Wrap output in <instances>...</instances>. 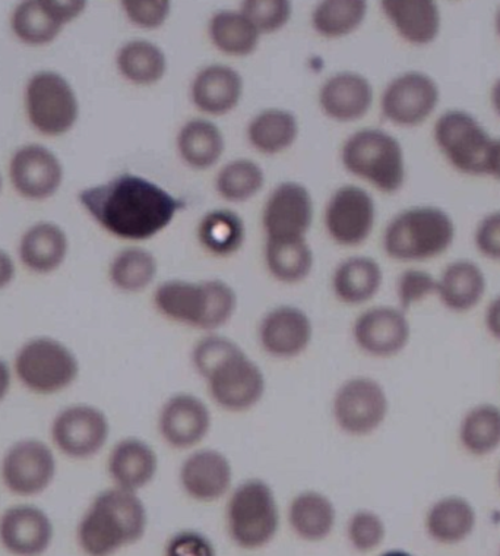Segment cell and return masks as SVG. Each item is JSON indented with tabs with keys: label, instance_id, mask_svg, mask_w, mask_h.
I'll return each instance as SVG.
<instances>
[{
	"label": "cell",
	"instance_id": "cell-44",
	"mask_svg": "<svg viewBox=\"0 0 500 556\" xmlns=\"http://www.w3.org/2000/svg\"><path fill=\"white\" fill-rule=\"evenodd\" d=\"M395 294L399 309L409 314L414 306L427 301L428 298H436V277L426 269L407 268L399 274Z\"/></svg>",
	"mask_w": 500,
	"mask_h": 556
},
{
	"label": "cell",
	"instance_id": "cell-43",
	"mask_svg": "<svg viewBox=\"0 0 500 556\" xmlns=\"http://www.w3.org/2000/svg\"><path fill=\"white\" fill-rule=\"evenodd\" d=\"M347 536L357 552L375 551L386 538L384 518L371 508L356 509L347 521Z\"/></svg>",
	"mask_w": 500,
	"mask_h": 556
},
{
	"label": "cell",
	"instance_id": "cell-45",
	"mask_svg": "<svg viewBox=\"0 0 500 556\" xmlns=\"http://www.w3.org/2000/svg\"><path fill=\"white\" fill-rule=\"evenodd\" d=\"M242 14L254 24L259 34L280 31L292 16V3L285 0H247Z\"/></svg>",
	"mask_w": 500,
	"mask_h": 556
},
{
	"label": "cell",
	"instance_id": "cell-6",
	"mask_svg": "<svg viewBox=\"0 0 500 556\" xmlns=\"http://www.w3.org/2000/svg\"><path fill=\"white\" fill-rule=\"evenodd\" d=\"M15 378L29 393L53 397L73 389L81 377L77 353L54 337H33L21 344L12 361Z\"/></svg>",
	"mask_w": 500,
	"mask_h": 556
},
{
	"label": "cell",
	"instance_id": "cell-51",
	"mask_svg": "<svg viewBox=\"0 0 500 556\" xmlns=\"http://www.w3.org/2000/svg\"><path fill=\"white\" fill-rule=\"evenodd\" d=\"M14 369L3 357H0V404L5 403L10 397L12 386H14Z\"/></svg>",
	"mask_w": 500,
	"mask_h": 556
},
{
	"label": "cell",
	"instance_id": "cell-38",
	"mask_svg": "<svg viewBox=\"0 0 500 556\" xmlns=\"http://www.w3.org/2000/svg\"><path fill=\"white\" fill-rule=\"evenodd\" d=\"M259 31L242 12L220 11L209 21V37L229 56H249L259 45Z\"/></svg>",
	"mask_w": 500,
	"mask_h": 556
},
{
	"label": "cell",
	"instance_id": "cell-8",
	"mask_svg": "<svg viewBox=\"0 0 500 556\" xmlns=\"http://www.w3.org/2000/svg\"><path fill=\"white\" fill-rule=\"evenodd\" d=\"M343 164L377 191L397 193L406 184V155L401 142L382 129H361L343 147Z\"/></svg>",
	"mask_w": 500,
	"mask_h": 556
},
{
	"label": "cell",
	"instance_id": "cell-3",
	"mask_svg": "<svg viewBox=\"0 0 500 556\" xmlns=\"http://www.w3.org/2000/svg\"><path fill=\"white\" fill-rule=\"evenodd\" d=\"M149 528L141 494L111 486L92 496L77 525V543L86 556H113L136 545Z\"/></svg>",
	"mask_w": 500,
	"mask_h": 556
},
{
	"label": "cell",
	"instance_id": "cell-22",
	"mask_svg": "<svg viewBox=\"0 0 500 556\" xmlns=\"http://www.w3.org/2000/svg\"><path fill=\"white\" fill-rule=\"evenodd\" d=\"M312 220L313 201L304 185L281 184L265 204L262 222L268 239L305 238Z\"/></svg>",
	"mask_w": 500,
	"mask_h": 556
},
{
	"label": "cell",
	"instance_id": "cell-18",
	"mask_svg": "<svg viewBox=\"0 0 500 556\" xmlns=\"http://www.w3.org/2000/svg\"><path fill=\"white\" fill-rule=\"evenodd\" d=\"M234 469L227 454L213 446L189 451L179 467V486L189 500L213 504L234 488Z\"/></svg>",
	"mask_w": 500,
	"mask_h": 556
},
{
	"label": "cell",
	"instance_id": "cell-7",
	"mask_svg": "<svg viewBox=\"0 0 500 556\" xmlns=\"http://www.w3.org/2000/svg\"><path fill=\"white\" fill-rule=\"evenodd\" d=\"M226 525L230 538L243 549L270 545L281 525L280 504L272 484L260 478L234 484L227 496Z\"/></svg>",
	"mask_w": 500,
	"mask_h": 556
},
{
	"label": "cell",
	"instance_id": "cell-32",
	"mask_svg": "<svg viewBox=\"0 0 500 556\" xmlns=\"http://www.w3.org/2000/svg\"><path fill=\"white\" fill-rule=\"evenodd\" d=\"M457 438L469 456H493L500 450V406L482 402L466 408L458 422Z\"/></svg>",
	"mask_w": 500,
	"mask_h": 556
},
{
	"label": "cell",
	"instance_id": "cell-28",
	"mask_svg": "<svg viewBox=\"0 0 500 556\" xmlns=\"http://www.w3.org/2000/svg\"><path fill=\"white\" fill-rule=\"evenodd\" d=\"M373 87L368 78L355 73H342L328 79L321 92L319 104L331 119L352 122L361 119L371 111Z\"/></svg>",
	"mask_w": 500,
	"mask_h": 556
},
{
	"label": "cell",
	"instance_id": "cell-58",
	"mask_svg": "<svg viewBox=\"0 0 500 556\" xmlns=\"http://www.w3.org/2000/svg\"><path fill=\"white\" fill-rule=\"evenodd\" d=\"M498 556H500V547H499V555Z\"/></svg>",
	"mask_w": 500,
	"mask_h": 556
},
{
	"label": "cell",
	"instance_id": "cell-33",
	"mask_svg": "<svg viewBox=\"0 0 500 556\" xmlns=\"http://www.w3.org/2000/svg\"><path fill=\"white\" fill-rule=\"evenodd\" d=\"M66 255H68V238L61 227L52 223H40L31 227L21 240L20 258L33 273L56 271Z\"/></svg>",
	"mask_w": 500,
	"mask_h": 556
},
{
	"label": "cell",
	"instance_id": "cell-50",
	"mask_svg": "<svg viewBox=\"0 0 500 556\" xmlns=\"http://www.w3.org/2000/svg\"><path fill=\"white\" fill-rule=\"evenodd\" d=\"M485 176L500 182V137H493L489 154H487Z\"/></svg>",
	"mask_w": 500,
	"mask_h": 556
},
{
	"label": "cell",
	"instance_id": "cell-9",
	"mask_svg": "<svg viewBox=\"0 0 500 556\" xmlns=\"http://www.w3.org/2000/svg\"><path fill=\"white\" fill-rule=\"evenodd\" d=\"M390 400L380 379L355 375L344 379L331 400L335 427L351 438L371 437L388 420Z\"/></svg>",
	"mask_w": 500,
	"mask_h": 556
},
{
	"label": "cell",
	"instance_id": "cell-56",
	"mask_svg": "<svg viewBox=\"0 0 500 556\" xmlns=\"http://www.w3.org/2000/svg\"><path fill=\"white\" fill-rule=\"evenodd\" d=\"M499 488H500V467H499Z\"/></svg>",
	"mask_w": 500,
	"mask_h": 556
},
{
	"label": "cell",
	"instance_id": "cell-37",
	"mask_svg": "<svg viewBox=\"0 0 500 556\" xmlns=\"http://www.w3.org/2000/svg\"><path fill=\"white\" fill-rule=\"evenodd\" d=\"M116 63L121 77L138 86H153L167 71L166 54L146 40L126 43L117 53Z\"/></svg>",
	"mask_w": 500,
	"mask_h": 556
},
{
	"label": "cell",
	"instance_id": "cell-13",
	"mask_svg": "<svg viewBox=\"0 0 500 556\" xmlns=\"http://www.w3.org/2000/svg\"><path fill=\"white\" fill-rule=\"evenodd\" d=\"M214 417L208 403L189 391H178L164 400L157 413V432L176 451L200 448L211 433Z\"/></svg>",
	"mask_w": 500,
	"mask_h": 556
},
{
	"label": "cell",
	"instance_id": "cell-14",
	"mask_svg": "<svg viewBox=\"0 0 500 556\" xmlns=\"http://www.w3.org/2000/svg\"><path fill=\"white\" fill-rule=\"evenodd\" d=\"M440 92L436 79L422 71H409L386 86L381 99L382 113L390 124L415 128L431 119L439 108Z\"/></svg>",
	"mask_w": 500,
	"mask_h": 556
},
{
	"label": "cell",
	"instance_id": "cell-39",
	"mask_svg": "<svg viewBox=\"0 0 500 556\" xmlns=\"http://www.w3.org/2000/svg\"><path fill=\"white\" fill-rule=\"evenodd\" d=\"M201 245L209 254L229 256L236 254L245 242V223L231 210L208 213L197 227Z\"/></svg>",
	"mask_w": 500,
	"mask_h": 556
},
{
	"label": "cell",
	"instance_id": "cell-17",
	"mask_svg": "<svg viewBox=\"0 0 500 556\" xmlns=\"http://www.w3.org/2000/svg\"><path fill=\"white\" fill-rule=\"evenodd\" d=\"M54 539L56 526L40 505L24 501L0 514V546L11 556H43Z\"/></svg>",
	"mask_w": 500,
	"mask_h": 556
},
{
	"label": "cell",
	"instance_id": "cell-10",
	"mask_svg": "<svg viewBox=\"0 0 500 556\" xmlns=\"http://www.w3.org/2000/svg\"><path fill=\"white\" fill-rule=\"evenodd\" d=\"M57 471L56 450L37 437L20 438L0 457V482L23 500L46 494L56 482Z\"/></svg>",
	"mask_w": 500,
	"mask_h": 556
},
{
	"label": "cell",
	"instance_id": "cell-53",
	"mask_svg": "<svg viewBox=\"0 0 500 556\" xmlns=\"http://www.w3.org/2000/svg\"><path fill=\"white\" fill-rule=\"evenodd\" d=\"M490 104L498 117H500V77L496 79L490 88Z\"/></svg>",
	"mask_w": 500,
	"mask_h": 556
},
{
	"label": "cell",
	"instance_id": "cell-57",
	"mask_svg": "<svg viewBox=\"0 0 500 556\" xmlns=\"http://www.w3.org/2000/svg\"><path fill=\"white\" fill-rule=\"evenodd\" d=\"M0 188H2V179H0Z\"/></svg>",
	"mask_w": 500,
	"mask_h": 556
},
{
	"label": "cell",
	"instance_id": "cell-11",
	"mask_svg": "<svg viewBox=\"0 0 500 556\" xmlns=\"http://www.w3.org/2000/svg\"><path fill=\"white\" fill-rule=\"evenodd\" d=\"M433 141L453 170L465 176H485L493 137L473 113L448 109L433 125Z\"/></svg>",
	"mask_w": 500,
	"mask_h": 556
},
{
	"label": "cell",
	"instance_id": "cell-48",
	"mask_svg": "<svg viewBox=\"0 0 500 556\" xmlns=\"http://www.w3.org/2000/svg\"><path fill=\"white\" fill-rule=\"evenodd\" d=\"M473 240L478 254L486 260L500 261V210L478 222Z\"/></svg>",
	"mask_w": 500,
	"mask_h": 556
},
{
	"label": "cell",
	"instance_id": "cell-55",
	"mask_svg": "<svg viewBox=\"0 0 500 556\" xmlns=\"http://www.w3.org/2000/svg\"><path fill=\"white\" fill-rule=\"evenodd\" d=\"M495 31L496 36H498V39L500 40V7L498 8V11H496L495 15Z\"/></svg>",
	"mask_w": 500,
	"mask_h": 556
},
{
	"label": "cell",
	"instance_id": "cell-21",
	"mask_svg": "<svg viewBox=\"0 0 500 556\" xmlns=\"http://www.w3.org/2000/svg\"><path fill=\"white\" fill-rule=\"evenodd\" d=\"M106 470L112 486L141 494L157 479L159 457L141 437H124L108 451Z\"/></svg>",
	"mask_w": 500,
	"mask_h": 556
},
{
	"label": "cell",
	"instance_id": "cell-40",
	"mask_svg": "<svg viewBox=\"0 0 500 556\" xmlns=\"http://www.w3.org/2000/svg\"><path fill=\"white\" fill-rule=\"evenodd\" d=\"M157 273V260L142 248H128L120 251L108 268L112 285L125 293H140L150 288Z\"/></svg>",
	"mask_w": 500,
	"mask_h": 556
},
{
	"label": "cell",
	"instance_id": "cell-35",
	"mask_svg": "<svg viewBox=\"0 0 500 556\" xmlns=\"http://www.w3.org/2000/svg\"><path fill=\"white\" fill-rule=\"evenodd\" d=\"M225 146L220 128L205 119L189 121L178 135L180 157L196 170L213 167L225 153Z\"/></svg>",
	"mask_w": 500,
	"mask_h": 556
},
{
	"label": "cell",
	"instance_id": "cell-42",
	"mask_svg": "<svg viewBox=\"0 0 500 556\" xmlns=\"http://www.w3.org/2000/svg\"><path fill=\"white\" fill-rule=\"evenodd\" d=\"M264 170L259 164L247 159L233 160L217 175L216 187L225 200L243 202L254 198L262 189Z\"/></svg>",
	"mask_w": 500,
	"mask_h": 556
},
{
	"label": "cell",
	"instance_id": "cell-16",
	"mask_svg": "<svg viewBox=\"0 0 500 556\" xmlns=\"http://www.w3.org/2000/svg\"><path fill=\"white\" fill-rule=\"evenodd\" d=\"M29 121L41 134L56 137L73 129L78 119L77 96L59 74L39 73L27 86Z\"/></svg>",
	"mask_w": 500,
	"mask_h": 556
},
{
	"label": "cell",
	"instance_id": "cell-47",
	"mask_svg": "<svg viewBox=\"0 0 500 556\" xmlns=\"http://www.w3.org/2000/svg\"><path fill=\"white\" fill-rule=\"evenodd\" d=\"M164 556H217L216 546L200 530H179L166 543Z\"/></svg>",
	"mask_w": 500,
	"mask_h": 556
},
{
	"label": "cell",
	"instance_id": "cell-31",
	"mask_svg": "<svg viewBox=\"0 0 500 556\" xmlns=\"http://www.w3.org/2000/svg\"><path fill=\"white\" fill-rule=\"evenodd\" d=\"M384 269L371 256H351L332 274L335 298L346 305H364L381 292Z\"/></svg>",
	"mask_w": 500,
	"mask_h": 556
},
{
	"label": "cell",
	"instance_id": "cell-54",
	"mask_svg": "<svg viewBox=\"0 0 500 556\" xmlns=\"http://www.w3.org/2000/svg\"><path fill=\"white\" fill-rule=\"evenodd\" d=\"M380 556H415L414 554H411L409 551L405 549H390L384 552V554H381Z\"/></svg>",
	"mask_w": 500,
	"mask_h": 556
},
{
	"label": "cell",
	"instance_id": "cell-30",
	"mask_svg": "<svg viewBox=\"0 0 500 556\" xmlns=\"http://www.w3.org/2000/svg\"><path fill=\"white\" fill-rule=\"evenodd\" d=\"M287 520L294 534L306 542L325 541L337 523V507L325 492L304 490L290 501Z\"/></svg>",
	"mask_w": 500,
	"mask_h": 556
},
{
	"label": "cell",
	"instance_id": "cell-15",
	"mask_svg": "<svg viewBox=\"0 0 500 556\" xmlns=\"http://www.w3.org/2000/svg\"><path fill=\"white\" fill-rule=\"evenodd\" d=\"M356 348L372 359H394L409 348L413 328L398 306L377 305L361 312L352 324Z\"/></svg>",
	"mask_w": 500,
	"mask_h": 556
},
{
	"label": "cell",
	"instance_id": "cell-19",
	"mask_svg": "<svg viewBox=\"0 0 500 556\" xmlns=\"http://www.w3.org/2000/svg\"><path fill=\"white\" fill-rule=\"evenodd\" d=\"M313 324L300 307L281 305L268 311L260 319V349L277 361H293L305 355L312 344Z\"/></svg>",
	"mask_w": 500,
	"mask_h": 556
},
{
	"label": "cell",
	"instance_id": "cell-24",
	"mask_svg": "<svg viewBox=\"0 0 500 556\" xmlns=\"http://www.w3.org/2000/svg\"><path fill=\"white\" fill-rule=\"evenodd\" d=\"M487 286L485 269L476 261L460 258L445 265L436 277V298L452 314H470L486 298Z\"/></svg>",
	"mask_w": 500,
	"mask_h": 556
},
{
	"label": "cell",
	"instance_id": "cell-27",
	"mask_svg": "<svg viewBox=\"0 0 500 556\" xmlns=\"http://www.w3.org/2000/svg\"><path fill=\"white\" fill-rule=\"evenodd\" d=\"M386 20L406 43L428 46L443 31V12L433 0H384L381 3Z\"/></svg>",
	"mask_w": 500,
	"mask_h": 556
},
{
	"label": "cell",
	"instance_id": "cell-41",
	"mask_svg": "<svg viewBox=\"0 0 500 556\" xmlns=\"http://www.w3.org/2000/svg\"><path fill=\"white\" fill-rule=\"evenodd\" d=\"M368 3L363 0H326L315 8L313 28L328 39L356 31L364 21Z\"/></svg>",
	"mask_w": 500,
	"mask_h": 556
},
{
	"label": "cell",
	"instance_id": "cell-49",
	"mask_svg": "<svg viewBox=\"0 0 500 556\" xmlns=\"http://www.w3.org/2000/svg\"><path fill=\"white\" fill-rule=\"evenodd\" d=\"M483 326L490 339L500 343V293L495 294L485 307Z\"/></svg>",
	"mask_w": 500,
	"mask_h": 556
},
{
	"label": "cell",
	"instance_id": "cell-23",
	"mask_svg": "<svg viewBox=\"0 0 500 556\" xmlns=\"http://www.w3.org/2000/svg\"><path fill=\"white\" fill-rule=\"evenodd\" d=\"M86 2H50V0H29L21 3L12 15V28L21 41L27 45H48L86 10Z\"/></svg>",
	"mask_w": 500,
	"mask_h": 556
},
{
	"label": "cell",
	"instance_id": "cell-26",
	"mask_svg": "<svg viewBox=\"0 0 500 556\" xmlns=\"http://www.w3.org/2000/svg\"><path fill=\"white\" fill-rule=\"evenodd\" d=\"M478 514L469 498L458 494L439 496L424 514L428 539L440 546H458L476 532Z\"/></svg>",
	"mask_w": 500,
	"mask_h": 556
},
{
	"label": "cell",
	"instance_id": "cell-5",
	"mask_svg": "<svg viewBox=\"0 0 500 556\" xmlns=\"http://www.w3.org/2000/svg\"><path fill=\"white\" fill-rule=\"evenodd\" d=\"M457 225L451 214L436 205H415L397 214L386 226L384 250L401 263H423L451 250Z\"/></svg>",
	"mask_w": 500,
	"mask_h": 556
},
{
	"label": "cell",
	"instance_id": "cell-36",
	"mask_svg": "<svg viewBox=\"0 0 500 556\" xmlns=\"http://www.w3.org/2000/svg\"><path fill=\"white\" fill-rule=\"evenodd\" d=\"M298 124L293 113L283 109H268L255 116L247 128V139L264 154H279L296 141Z\"/></svg>",
	"mask_w": 500,
	"mask_h": 556
},
{
	"label": "cell",
	"instance_id": "cell-46",
	"mask_svg": "<svg viewBox=\"0 0 500 556\" xmlns=\"http://www.w3.org/2000/svg\"><path fill=\"white\" fill-rule=\"evenodd\" d=\"M130 23L145 29H157L170 15L167 0H126L121 2Z\"/></svg>",
	"mask_w": 500,
	"mask_h": 556
},
{
	"label": "cell",
	"instance_id": "cell-34",
	"mask_svg": "<svg viewBox=\"0 0 500 556\" xmlns=\"http://www.w3.org/2000/svg\"><path fill=\"white\" fill-rule=\"evenodd\" d=\"M265 263L275 280L297 285L312 273L313 252L305 238L268 239Z\"/></svg>",
	"mask_w": 500,
	"mask_h": 556
},
{
	"label": "cell",
	"instance_id": "cell-29",
	"mask_svg": "<svg viewBox=\"0 0 500 556\" xmlns=\"http://www.w3.org/2000/svg\"><path fill=\"white\" fill-rule=\"evenodd\" d=\"M243 79L233 67L209 65L196 74L192 83V101L201 112L221 116L241 103Z\"/></svg>",
	"mask_w": 500,
	"mask_h": 556
},
{
	"label": "cell",
	"instance_id": "cell-52",
	"mask_svg": "<svg viewBox=\"0 0 500 556\" xmlns=\"http://www.w3.org/2000/svg\"><path fill=\"white\" fill-rule=\"evenodd\" d=\"M15 264L7 252L0 251V290L7 289L14 281Z\"/></svg>",
	"mask_w": 500,
	"mask_h": 556
},
{
	"label": "cell",
	"instance_id": "cell-4",
	"mask_svg": "<svg viewBox=\"0 0 500 556\" xmlns=\"http://www.w3.org/2000/svg\"><path fill=\"white\" fill-rule=\"evenodd\" d=\"M154 305L169 321L208 334L230 323L239 299L222 280H167L155 289Z\"/></svg>",
	"mask_w": 500,
	"mask_h": 556
},
{
	"label": "cell",
	"instance_id": "cell-25",
	"mask_svg": "<svg viewBox=\"0 0 500 556\" xmlns=\"http://www.w3.org/2000/svg\"><path fill=\"white\" fill-rule=\"evenodd\" d=\"M62 178L61 162L43 146L23 147L12 159V184L21 195L29 200H46L54 195Z\"/></svg>",
	"mask_w": 500,
	"mask_h": 556
},
{
	"label": "cell",
	"instance_id": "cell-12",
	"mask_svg": "<svg viewBox=\"0 0 500 556\" xmlns=\"http://www.w3.org/2000/svg\"><path fill=\"white\" fill-rule=\"evenodd\" d=\"M49 433L56 453L70 460L87 462L106 450L112 422L102 407L92 403H73L56 412Z\"/></svg>",
	"mask_w": 500,
	"mask_h": 556
},
{
	"label": "cell",
	"instance_id": "cell-20",
	"mask_svg": "<svg viewBox=\"0 0 500 556\" xmlns=\"http://www.w3.org/2000/svg\"><path fill=\"white\" fill-rule=\"evenodd\" d=\"M376 205L371 193L355 185L339 188L326 205L328 233L343 247H357L371 236Z\"/></svg>",
	"mask_w": 500,
	"mask_h": 556
},
{
	"label": "cell",
	"instance_id": "cell-2",
	"mask_svg": "<svg viewBox=\"0 0 500 556\" xmlns=\"http://www.w3.org/2000/svg\"><path fill=\"white\" fill-rule=\"evenodd\" d=\"M191 364L221 410H254L267 394V377L238 341L208 332L193 344Z\"/></svg>",
	"mask_w": 500,
	"mask_h": 556
},
{
	"label": "cell",
	"instance_id": "cell-1",
	"mask_svg": "<svg viewBox=\"0 0 500 556\" xmlns=\"http://www.w3.org/2000/svg\"><path fill=\"white\" fill-rule=\"evenodd\" d=\"M79 201L108 233L126 240H146L174 222L184 202L137 175L117 176L111 182L88 188Z\"/></svg>",
	"mask_w": 500,
	"mask_h": 556
}]
</instances>
